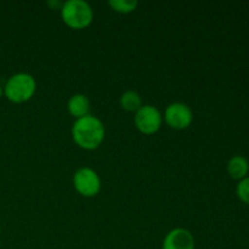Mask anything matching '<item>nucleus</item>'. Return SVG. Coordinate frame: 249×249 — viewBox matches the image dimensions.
<instances>
[{
    "label": "nucleus",
    "instance_id": "nucleus-1",
    "mask_svg": "<svg viewBox=\"0 0 249 249\" xmlns=\"http://www.w3.org/2000/svg\"><path fill=\"white\" fill-rule=\"evenodd\" d=\"M72 139L80 148L91 151L99 147L105 139V125L92 114L75 119L72 125Z\"/></svg>",
    "mask_w": 249,
    "mask_h": 249
},
{
    "label": "nucleus",
    "instance_id": "nucleus-2",
    "mask_svg": "<svg viewBox=\"0 0 249 249\" xmlns=\"http://www.w3.org/2000/svg\"><path fill=\"white\" fill-rule=\"evenodd\" d=\"M36 90V82L29 73L19 72L11 75L4 87V95L15 104H22L33 97Z\"/></svg>",
    "mask_w": 249,
    "mask_h": 249
},
{
    "label": "nucleus",
    "instance_id": "nucleus-3",
    "mask_svg": "<svg viewBox=\"0 0 249 249\" xmlns=\"http://www.w3.org/2000/svg\"><path fill=\"white\" fill-rule=\"evenodd\" d=\"M62 21L73 29H83L90 26L94 19V11L84 0H67L61 7Z\"/></svg>",
    "mask_w": 249,
    "mask_h": 249
},
{
    "label": "nucleus",
    "instance_id": "nucleus-4",
    "mask_svg": "<svg viewBox=\"0 0 249 249\" xmlns=\"http://www.w3.org/2000/svg\"><path fill=\"white\" fill-rule=\"evenodd\" d=\"M73 185L75 191L82 196L95 197L101 190V179L92 168H79L73 175Z\"/></svg>",
    "mask_w": 249,
    "mask_h": 249
},
{
    "label": "nucleus",
    "instance_id": "nucleus-5",
    "mask_svg": "<svg viewBox=\"0 0 249 249\" xmlns=\"http://www.w3.org/2000/svg\"><path fill=\"white\" fill-rule=\"evenodd\" d=\"M134 122L139 130L146 135L157 133L162 126L163 116L160 109L152 105H142L135 112Z\"/></svg>",
    "mask_w": 249,
    "mask_h": 249
},
{
    "label": "nucleus",
    "instance_id": "nucleus-6",
    "mask_svg": "<svg viewBox=\"0 0 249 249\" xmlns=\"http://www.w3.org/2000/svg\"><path fill=\"white\" fill-rule=\"evenodd\" d=\"M164 121L170 128L184 130L191 125L194 121V113L184 102H173L165 108Z\"/></svg>",
    "mask_w": 249,
    "mask_h": 249
},
{
    "label": "nucleus",
    "instance_id": "nucleus-7",
    "mask_svg": "<svg viewBox=\"0 0 249 249\" xmlns=\"http://www.w3.org/2000/svg\"><path fill=\"white\" fill-rule=\"evenodd\" d=\"M162 249H195L194 235L187 229H173L165 235Z\"/></svg>",
    "mask_w": 249,
    "mask_h": 249
},
{
    "label": "nucleus",
    "instance_id": "nucleus-8",
    "mask_svg": "<svg viewBox=\"0 0 249 249\" xmlns=\"http://www.w3.org/2000/svg\"><path fill=\"white\" fill-rule=\"evenodd\" d=\"M67 108L68 112L75 117V119L82 118L90 114V101L84 94H74L68 100Z\"/></svg>",
    "mask_w": 249,
    "mask_h": 249
},
{
    "label": "nucleus",
    "instance_id": "nucleus-9",
    "mask_svg": "<svg viewBox=\"0 0 249 249\" xmlns=\"http://www.w3.org/2000/svg\"><path fill=\"white\" fill-rule=\"evenodd\" d=\"M228 172L232 179L242 180L247 178L249 172V163L242 156H233L228 163Z\"/></svg>",
    "mask_w": 249,
    "mask_h": 249
},
{
    "label": "nucleus",
    "instance_id": "nucleus-10",
    "mask_svg": "<svg viewBox=\"0 0 249 249\" xmlns=\"http://www.w3.org/2000/svg\"><path fill=\"white\" fill-rule=\"evenodd\" d=\"M119 104H121L122 108L129 112H136L141 106H142V100L139 92L134 91V90H128V91L123 92L119 99Z\"/></svg>",
    "mask_w": 249,
    "mask_h": 249
},
{
    "label": "nucleus",
    "instance_id": "nucleus-11",
    "mask_svg": "<svg viewBox=\"0 0 249 249\" xmlns=\"http://www.w3.org/2000/svg\"><path fill=\"white\" fill-rule=\"evenodd\" d=\"M108 5L112 10L119 14H130L138 7V0H109Z\"/></svg>",
    "mask_w": 249,
    "mask_h": 249
},
{
    "label": "nucleus",
    "instance_id": "nucleus-12",
    "mask_svg": "<svg viewBox=\"0 0 249 249\" xmlns=\"http://www.w3.org/2000/svg\"><path fill=\"white\" fill-rule=\"evenodd\" d=\"M236 194L243 203L249 204V178H245L238 182L236 187Z\"/></svg>",
    "mask_w": 249,
    "mask_h": 249
},
{
    "label": "nucleus",
    "instance_id": "nucleus-13",
    "mask_svg": "<svg viewBox=\"0 0 249 249\" xmlns=\"http://www.w3.org/2000/svg\"><path fill=\"white\" fill-rule=\"evenodd\" d=\"M48 5H49V6L60 7V10H61V7H62L63 2H62V1H53V0H51V1H49V2H48Z\"/></svg>",
    "mask_w": 249,
    "mask_h": 249
},
{
    "label": "nucleus",
    "instance_id": "nucleus-14",
    "mask_svg": "<svg viewBox=\"0 0 249 249\" xmlns=\"http://www.w3.org/2000/svg\"><path fill=\"white\" fill-rule=\"evenodd\" d=\"M2 94H4V89H2V88H1V85H0V99H1Z\"/></svg>",
    "mask_w": 249,
    "mask_h": 249
}]
</instances>
